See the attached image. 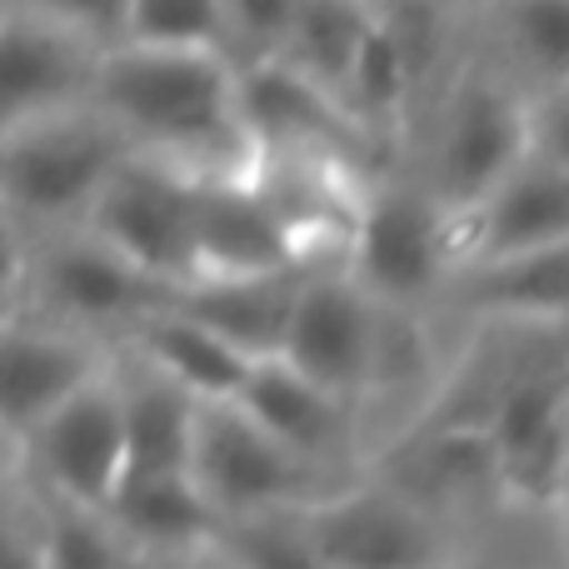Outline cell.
<instances>
[{
  "label": "cell",
  "mask_w": 569,
  "mask_h": 569,
  "mask_svg": "<svg viewBox=\"0 0 569 569\" xmlns=\"http://www.w3.org/2000/svg\"><path fill=\"white\" fill-rule=\"evenodd\" d=\"M36 569H136L140 555L100 510L36 495Z\"/></svg>",
  "instance_id": "d4e9b609"
},
{
  "label": "cell",
  "mask_w": 569,
  "mask_h": 569,
  "mask_svg": "<svg viewBox=\"0 0 569 569\" xmlns=\"http://www.w3.org/2000/svg\"><path fill=\"white\" fill-rule=\"evenodd\" d=\"M295 6L300 0H220V56L236 70L280 56Z\"/></svg>",
  "instance_id": "f1b7e54d"
},
{
  "label": "cell",
  "mask_w": 569,
  "mask_h": 569,
  "mask_svg": "<svg viewBox=\"0 0 569 569\" xmlns=\"http://www.w3.org/2000/svg\"><path fill=\"white\" fill-rule=\"evenodd\" d=\"M110 345L76 335L66 325L36 320V315H10L0 320V440L20 445L26 430L70 395L100 360Z\"/></svg>",
  "instance_id": "2e32d148"
},
{
  "label": "cell",
  "mask_w": 569,
  "mask_h": 569,
  "mask_svg": "<svg viewBox=\"0 0 569 569\" xmlns=\"http://www.w3.org/2000/svg\"><path fill=\"white\" fill-rule=\"evenodd\" d=\"M535 146V96L500 76H465L440 110L420 180L455 220Z\"/></svg>",
  "instance_id": "30bf717a"
},
{
  "label": "cell",
  "mask_w": 569,
  "mask_h": 569,
  "mask_svg": "<svg viewBox=\"0 0 569 569\" xmlns=\"http://www.w3.org/2000/svg\"><path fill=\"white\" fill-rule=\"evenodd\" d=\"M340 266L385 310L430 315L455 276V216L425 190L420 176L375 170L365 180Z\"/></svg>",
  "instance_id": "7a4b0ae2"
},
{
  "label": "cell",
  "mask_w": 569,
  "mask_h": 569,
  "mask_svg": "<svg viewBox=\"0 0 569 569\" xmlns=\"http://www.w3.org/2000/svg\"><path fill=\"white\" fill-rule=\"evenodd\" d=\"M300 250L284 236L276 210L256 190L250 170L196 176V276H266L300 270Z\"/></svg>",
  "instance_id": "e0dca14e"
},
{
  "label": "cell",
  "mask_w": 569,
  "mask_h": 569,
  "mask_svg": "<svg viewBox=\"0 0 569 569\" xmlns=\"http://www.w3.org/2000/svg\"><path fill=\"white\" fill-rule=\"evenodd\" d=\"M176 569H230L226 560H220V550L216 545H206V550H196V555H180V560H170Z\"/></svg>",
  "instance_id": "d6a6232c"
},
{
  "label": "cell",
  "mask_w": 569,
  "mask_h": 569,
  "mask_svg": "<svg viewBox=\"0 0 569 569\" xmlns=\"http://www.w3.org/2000/svg\"><path fill=\"white\" fill-rule=\"evenodd\" d=\"M110 360H116L120 380L126 470H180L190 460V430H196L200 400L120 345H110Z\"/></svg>",
  "instance_id": "603a6c76"
},
{
  "label": "cell",
  "mask_w": 569,
  "mask_h": 569,
  "mask_svg": "<svg viewBox=\"0 0 569 569\" xmlns=\"http://www.w3.org/2000/svg\"><path fill=\"white\" fill-rule=\"evenodd\" d=\"M80 226L176 290L196 276V170L130 146Z\"/></svg>",
  "instance_id": "ba28073f"
},
{
  "label": "cell",
  "mask_w": 569,
  "mask_h": 569,
  "mask_svg": "<svg viewBox=\"0 0 569 569\" xmlns=\"http://www.w3.org/2000/svg\"><path fill=\"white\" fill-rule=\"evenodd\" d=\"M100 515L116 525L120 540L140 560H150V555H160V560L196 555L220 530L216 510L206 505L190 465H180V470H120Z\"/></svg>",
  "instance_id": "ac0fdd59"
},
{
  "label": "cell",
  "mask_w": 569,
  "mask_h": 569,
  "mask_svg": "<svg viewBox=\"0 0 569 569\" xmlns=\"http://www.w3.org/2000/svg\"><path fill=\"white\" fill-rule=\"evenodd\" d=\"M236 100L240 126L256 156H290V150H320V156H345L355 166L380 170L375 146L355 130V120L340 110V100L325 96L305 76H295L284 60H256L236 70Z\"/></svg>",
  "instance_id": "4fadbf2b"
},
{
  "label": "cell",
  "mask_w": 569,
  "mask_h": 569,
  "mask_svg": "<svg viewBox=\"0 0 569 569\" xmlns=\"http://www.w3.org/2000/svg\"><path fill=\"white\" fill-rule=\"evenodd\" d=\"M166 295L170 284L136 270L120 250H110L86 226L30 236L26 310L20 315H36V320L66 325V330L90 335L100 345H116Z\"/></svg>",
  "instance_id": "8992f818"
},
{
  "label": "cell",
  "mask_w": 569,
  "mask_h": 569,
  "mask_svg": "<svg viewBox=\"0 0 569 569\" xmlns=\"http://www.w3.org/2000/svg\"><path fill=\"white\" fill-rule=\"evenodd\" d=\"M100 46L40 6L0 16V136L90 100Z\"/></svg>",
  "instance_id": "5bb4252c"
},
{
  "label": "cell",
  "mask_w": 569,
  "mask_h": 569,
  "mask_svg": "<svg viewBox=\"0 0 569 569\" xmlns=\"http://www.w3.org/2000/svg\"><path fill=\"white\" fill-rule=\"evenodd\" d=\"M236 405L256 425H266L284 450H295L305 465L335 475V480L355 475L360 435H365L360 410L350 400H340V395L320 390L315 380H305L280 355H266V360L250 365L246 385L236 390Z\"/></svg>",
  "instance_id": "9a60e30c"
},
{
  "label": "cell",
  "mask_w": 569,
  "mask_h": 569,
  "mask_svg": "<svg viewBox=\"0 0 569 569\" xmlns=\"http://www.w3.org/2000/svg\"><path fill=\"white\" fill-rule=\"evenodd\" d=\"M440 305H460L485 325H565L569 320V246L460 266Z\"/></svg>",
  "instance_id": "d6986e66"
},
{
  "label": "cell",
  "mask_w": 569,
  "mask_h": 569,
  "mask_svg": "<svg viewBox=\"0 0 569 569\" xmlns=\"http://www.w3.org/2000/svg\"><path fill=\"white\" fill-rule=\"evenodd\" d=\"M126 150L130 140L120 136V126L90 100L50 110L0 136V206L30 236L80 226Z\"/></svg>",
  "instance_id": "277c9868"
},
{
  "label": "cell",
  "mask_w": 569,
  "mask_h": 569,
  "mask_svg": "<svg viewBox=\"0 0 569 569\" xmlns=\"http://www.w3.org/2000/svg\"><path fill=\"white\" fill-rule=\"evenodd\" d=\"M295 515L330 569H450V520L385 475L355 470Z\"/></svg>",
  "instance_id": "5b68a950"
},
{
  "label": "cell",
  "mask_w": 569,
  "mask_h": 569,
  "mask_svg": "<svg viewBox=\"0 0 569 569\" xmlns=\"http://www.w3.org/2000/svg\"><path fill=\"white\" fill-rule=\"evenodd\" d=\"M120 40L220 50V0H130Z\"/></svg>",
  "instance_id": "83f0119b"
},
{
  "label": "cell",
  "mask_w": 569,
  "mask_h": 569,
  "mask_svg": "<svg viewBox=\"0 0 569 569\" xmlns=\"http://www.w3.org/2000/svg\"><path fill=\"white\" fill-rule=\"evenodd\" d=\"M300 270H266V276H200L170 290V305H180L186 315H196L200 325L230 340L240 355L266 360L280 350L284 320H290L295 290H300Z\"/></svg>",
  "instance_id": "44dd1931"
},
{
  "label": "cell",
  "mask_w": 569,
  "mask_h": 569,
  "mask_svg": "<svg viewBox=\"0 0 569 569\" xmlns=\"http://www.w3.org/2000/svg\"><path fill=\"white\" fill-rule=\"evenodd\" d=\"M26 266H30V230L0 206V320L26 310Z\"/></svg>",
  "instance_id": "4dcf8cb0"
},
{
  "label": "cell",
  "mask_w": 569,
  "mask_h": 569,
  "mask_svg": "<svg viewBox=\"0 0 569 569\" xmlns=\"http://www.w3.org/2000/svg\"><path fill=\"white\" fill-rule=\"evenodd\" d=\"M46 16L66 20L70 30H80V36H90L100 50L116 46L120 30H126V6L130 0H36Z\"/></svg>",
  "instance_id": "f546056e"
},
{
  "label": "cell",
  "mask_w": 569,
  "mask_h": 569,
  "mask_svg": "<svg viewBox=\"0 0 569 569\" xmlns=\"http://www.w3.org/2000/svg\"><path fill=\"white\" fill-rule=\"evenodd\" d=\"M120 350L140 355L146 365H156L160 375L190 390L196 400H236V390L250 375V355H240L230 340H220L210 325H200L196 315H186L180 305H170V295L146 310L126 335H120Z\"/></svg>",
  "instance_id": "ffe728a7"
},
{
  "label": "cell",
  "mask_w": 569,
  "mask_h": 569,
  "mask_svg": "<svg viewBox=\"0 0 569 569\" xmlns=\"http://www.w3.org/2000/svg\"><path fill=\"white\" fill-rule=\"evenodd\" d=\"M365 26H370V0H300L280 40V56L270 60H284L295 76L340 100V80L350 70Z\"/></svg>",
  "instance_id": "cb8c5ba5"
},
{
  "label": "cell",
  "mask_w": 569,
  "mask_h": 569,
  "mask_svg": "<svg viewBox=\"0 0 569 569\" xmlns=\"http://www.w3.org/2000/svg\"><path fill=\"white\" fill-rule=\"evenodd\" d=\"M505 36L535 80V96L569 80V0H505Z\"/></svg>",
  "instance_id": "4316f807"
},
{
  "label": "cell",
  "mask_w": 569,
  "mask_h": 569,
  "mask_svg": "<svg viewBox=\"0 0 569 569\" xmlns=\"http://www.w3.org/2000/svg\"><path fill=\"white\" fill-rule=\"evenodd\" d=\"M380 315L385 305H375L340 260H325L300 276L276 355L295 365L305 380H315L320 390L340 395L360 410L375 345H380Z\"/></svg>",
  "instance_id": "8fae6325"
},
{
  "label": "cell",
  "mask_w": 569,
  "mask_h": 569,
  "mask_svg": "<svg viewBox=\"0 0 569 569\" xmlns=\"http://www.w3.org/2000/svg\"><path fill=\"white\" fill-rule=\"evenodd\" d=\"M210 545H216L220 560L230 569H330L325 555L310 545V535H305L295 510L226 520Z\"/></svg>",
  "instance_id": "484cf974"
},
{
  "label": "cell",
  "mask_w": 569,
  "mask_h": 569,
  "mask_svg": "<svg viewBox=\"0 0 569 569\" xmlns=\"http://www.w3.org/2000/svg\"><path fill=\"white\" fill-rule=\"evenodd\" d=\"M90 106L106 110L136 150L166 156L196 176L250 170L236 66L216 46L116 40L96 56Z\"/></svg>",
  "instance_id": "6da1fadb"
},
{
  "label": "cell",
  "mask_w": 569,
  "mask_h": 569,
  "mask_svg": "<svg viewBox=\"0 0 569 569\" xmlns=\"http://www.w3.org/2000/svg\"><path fill=\"white\" fill-rule=\"evenodd\" d=\"M36 495L100 510L126 470V425H120L116 360H100L70 395H60L16 445Z\"/></svg>",
  "instance_id": "9c48e42d"
},
{
  "label": "cell",
  "mask_w": 569,
  "mask_h": 569,
  "mask_svg": "<svg viewBox=\"0 0 569 569\" xmlns=\"http://www.w3.org/2000/svg\"><path fill=\"white\" fill-rule=\"evenodd\" d=\"M0 569H36V525H10L0 515Z\"/></svg>",
  "instance_id": "1f68e13d"
},
{
  "label": "cell",
  "mask_w": 569,
  "mask_h": 569,
  "mask_svg": "<svg viewBox=\"0 0 569 569\" xmlns=\"http://www.w3.org/2000/svg\"><path fill=\"white\" fill-rule=\"evenodd\" d=\"M550 246H569V150H550L535 140L455 220V270Z\"/></svg>",
  "instance_id": "7c38bea8"
},
{
  "label": "cell",
  "mask_w": 569,
  "mask_h": 569,
  "mask_svg": "<svg viewBox=\"0 0 569 569\" xmlns=\"http://www.w3.org/2000/svg\"><path fill=\"white\" fill-rule=\"evenodd\" d=\"M560 335L510 360L480 430L495 455V495L530 515H560L569 485V365Z\"/></svg>",
  "instance_id": "3957f363"
},
{
  "label": "cell",
  "mask_w": 569,
  "mask_h": 569,
  "mask_svg": "<svg viewBox=\"0 0 569 569\" xmlns=\"http://www.w3.org/2000/svg\"><path fill=\"white\" fill-rule=\"evenodd\" d=\"M420 86V66L405 50L400 30L380 16V6L370 0V26H365L360 46L350 56V70L340 80V110L355 120L365 140L375 146V156L400 140L405 120H410V100Z\"/></svg>",
  "instance_id": "7402d4cb"
},
{
  "label": "cell",
  "mask_w": 569,
  "mask_h": 569,
  "mask_svg": "<svg viewBox=\"0 0 569 569\" xmlns=\"http://www.w3.org/2000/svg\"><path fill=\"white\" fill-rule=\"evenodd\" d=\"M186 465L220 525L246 520V515H270V510H300L305 500L340 485L335 475L315 470L295 450H284L276 435L250 420L236 400L196 405V430H190Z\"/></svg>",
  "instance_id": "52a82bcc"
}]
</instances>
